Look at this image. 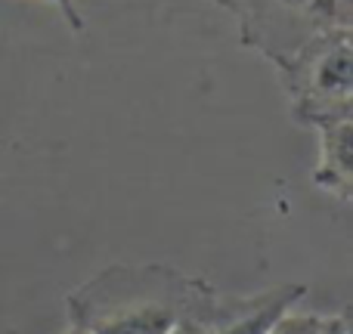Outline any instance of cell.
<instances>
[{
  "mask_svg": "<svg viewBox=\"0 0 353 334\" xmlns=\"http://www.w3.org/2000/svg\"><path fill=\"white\" fill-rule=\"evenodd\" d=\"M217 288L168 263H115L65 298L68 322L87 334H171L186 316H211Z\"/></svg>",
  "mask_w": 353,
  "mask_h": 334,
  "instance_id": "cell-1",
  "label": "cell"
},
{
  "mask_svg": "<svg viewBox=\"0 0 353 334\" xmlns=\"http://www.w3.org/2000/svg\"><path fill=\"white\" fill-rule=\"evenodd\" d=\"M239 22L242 47L276 68L332 31H353V0H223Z\"/></svg>",
  "mask_w": 353,
  "mask_h": 334,
  "instance_id": "cell-2",
  "label": "cell"
},
{
  "mask_svg": "<svg viewBox=\"0 0 353 334\" xmlns=\"http://www.w3.org/2000/svg\"><path fill=\"white\" fill-rule=\"evenodd\" d=\"M276 72L298 124L316 130L353 118V31L316 37Z\"/></svg>",
  "mask_w": 353,
  "mask_h": 334,
  "instance_id": "cell-3",
  "label": "cell"
},
{
  "mask_svg": "<svg viewBox=\"0 0 353 334\" xmlns=\"http://www.w3.org/2000/svg\"><path fill=\"white\" fill-rule=\"evenodd\" d=\"M304 294L307 285H301V282L263 288L257 294L217 291L208 322H211L214 334H267L288 310H294L298 300H304Z\"/></svg>",
  "mask_w": 353,
  "mask_h": 334,
  "instance_id": "cell-4",
  "label": "cell"
},
{
  "mask_svg": "<svg viewBox=\"0 0 353 334\" xmlns=\"http://www.w3.org/2000/svg\"><path fill=\"white\" fill-rule=\"evenodd\" d=\"M319 161L313 170V182L323 192L341 201L353 198V118L316 127Z\"/></svg>",
  "mask_w": 353,
  "mask_h": 334,
  "instance_id": "cell-5",
  "label": "cell"
},
{
  "mask_svg": "<svg viewBox=\"0 0 353 334\" xmlns=\"http://www.w3.org/2000/svg\"><path fill=\"white\" fill-rule=\"evenodd\" d=\"M319 325H323L319 313H292L288 310L267 334H319Z\"/></svg>",
  "mask_w": 353,
  "mask_h": 334,
  "instance_id": "cell-6",
  "label": "cell"
},
{
  "mask_svg": "<svg viewBox=\"0 0 353 334\" xmlns=\"http://www.w3.org/2000/svg\"><path fill=\"white\" fill-rule=\"evenodd\" d=\"M50 3H56V10L62 12V19L68 22V28H72L74 34H81V31L87 28V22H84V16H81V10H78L74 0H50Z\"/></svg>",
  "mask_w": 353,
  "mask_h": 334,
  "instance_id": "cell-7",
  "label": "cell"
},
{
  "mask_svg": "<svg viewBox=\"0 0 353 334\" xmlns=\"http://www.w3.org/2000/svg\"><path fill=\"white\" fill-rule=\"evenodd\" d=\"M171 334H214L211 331V322H208V316H186L183 322H176Z\"/></svg>",
  "mask_w": 353,
  "mask_h": 334,
  "instance_id": "cell-8",
  "label": "cell"
},
{
  "mask_svg": "<svg viewBox=\"0 0 353 334\" xmlns=\"http://www.w3.org/2000/svg\"><path fill=\"white\" fill-rule=\"evenodd\" d=\"M319 334H350V316L338 313V316H323Z\"/></svg>",
  "mask_w": 353,
  "mask_h": 334,
  "instance_id": "cell-9",
  "label": "cell"
},
{
  "mask_svg": "<svg viewBox=\"0 0 353 334\" xmlns=\"http://www.w3.org/2000/svg\"><path fill=\"white\" fill-rule=\"evenodd\" d=\"M59 334H87V331L81 328V325H72V322H68V328H65V331H59Z\"/></svg>",
  "mask_w": 353,
  "mask_h": 334,
  "instance_id": "cell-10",
  "label": "cell"
},
{
  "mask_svg": "<svg viewBox=\"0 0 353 334\" xmlns=\"http://www.w3.org/2000/svg\"><path fill=\"white\" fill-rule=\"evenodd\" d=\"M214 3H223V0H214Z\"/></svg>",
  "mask_w": 353,
  "mask_h": 334,
  "instance_id": "cell-11",
  "label": "cell"
}]
</instances>
